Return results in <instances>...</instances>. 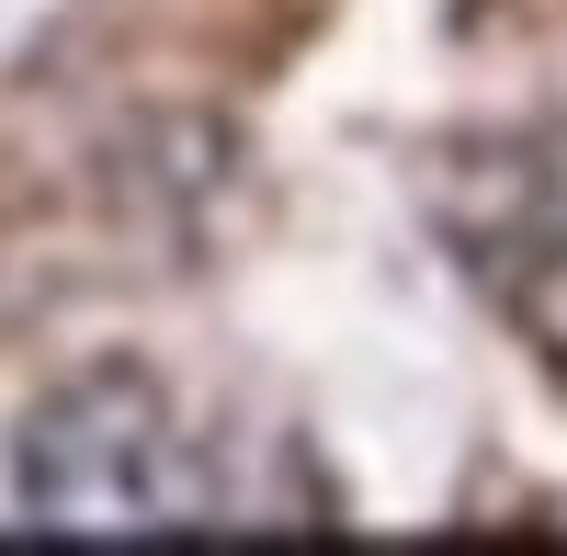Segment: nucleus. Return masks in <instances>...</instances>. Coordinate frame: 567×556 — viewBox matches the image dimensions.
<instances>
[{
  "instance_id": "1",
  "label": "nucleus",
  "mask_w": 567,
  "mask_h": 556,
  "mask_svg": "<svg viewBox=\"0 0 567 556\" xmlns=\"http://www.w3.org/2000/svg\"><path fill=\"white\" fill-rule=\"evenodd\" d=\"M12 512L34 534H182L205 523V443L148 363H91L23 409Z\"/></svg>"
},
{
  "instance_id": "2",
  "label": "nucleus",
  "mask_w": 567,
  "mask_h": 556,
  "mask_svg": "<svg viewBox=\"0 0 567 556\" xmlns=\"http://www.w3.org/2000/svg\"><path fill=\"white\" fill-rule=\"evenodd\" d=\"M488 272H499L511 318L534 330V352H545V363H567V148L523 171L511 216L488 227Z\"/></svg>"
}]
</instances>
